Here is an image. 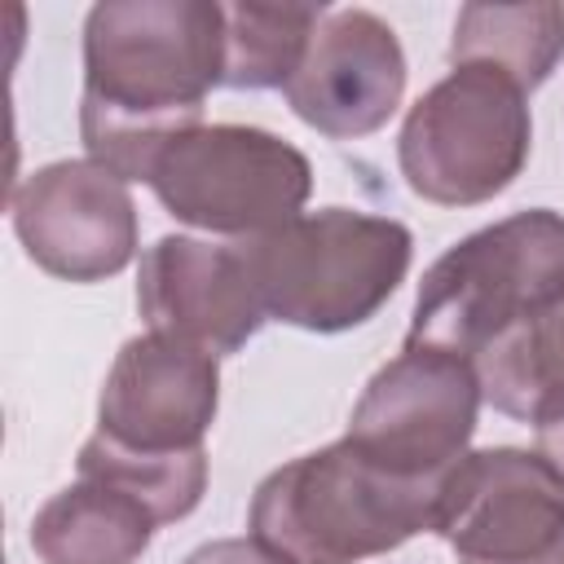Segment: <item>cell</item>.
Returning <instances> with one entry per match:
<instances>
[{
	"mask_svg": "<svg viewBox=\"0 0 564 564\" xmlns=\"http://www.w3.org/2000/svg\"><path fill=\"white\" fill-rule=\"evenodd\" d=\"M326 13L322 4H225L220 88H286Z\"/></svg>",
	"mask_w": 564,
	"mask_h": 564,
	"instance_id": "cell-16",
	"label": "cell"
},
{
	"mask_svg": "<svg viewBox=\"0 0 564 564\" xmlns=\"http://www.w3.org/2000/svg\"><path fill=\"white\" fill-rule=\"evenodd\" d=\"M533 150L529 93L494 66H454L405 115L397 163L436 207H476L516 185Z\"/></svg>",
	"mask_w": 564,
	"mask_h": 564,
	"instance_id": "cell-5",
	"label": "cell"
},
{
	"mask_svg": "<svg viewBox=\"0 0 564 564\" xmlns=\"http://www.w3.org/2000/svg\"><path fill=\"white\" fill-rule=\"evenodd\" d=\"M220 405V366L159 330L132 335L101 383L97 436L137 454L203 449V436Z\"/></svg>",
	"mask_w": 564,
	"mask_h": 564,
	"instance_id": "cell-10",
	"label": "cell"
},
{
	"mask_svg": "<svg viewBox=\"0 0 564 564\" xmlns=\"http://www.w3.org/2000/svg\"><path fill=\"white\" fill-rule=\"evenodd\" d=\"M22 251L62 282H106L137 256V203L128 181L93 159H57L13 189Z\"/></svg>",
	"mask_w": 564,
	"mask_h": 564,
	"instance_id": "cell-9",
	"label": "cell"
},
{
	"mask_svg": "<svg viewBox=\"0 0 564 564\" xmlns=\"http://www.w3.org/2000/svg\"><path fill=\"white\" fill-rule=\"evenodd\" d=\"M445 480H405L348 436L269 471L251 498V533L295 564H357L436 529Z\"/></svg>",
	"mask_w": 564,
	"mask_h": 564,
	"instance_id": "cell-2",
	"label": "cell"
},
{
	"mask_svg": "<svg viewBox=\"0 0 564 564\" xmlns=\"http://www.w3.org/2000/svg\"><path fill=\"white\" fill-rule=\"evenodd\" d=\"M75 467L84 480H106V485L132 494L137 502H145L159 524L185 520L203 502V489H207V449L137 454V449H119L93 432L79 445Z\"/></svg>",
	"mask_w": 564,
	"mask_h": 564,
	"instance_id": "cell-17",
	"label": "cell"
},
{
	"mask_svg": "<svg viewBox=\"0 0 564 564\" xmlns=\"http://www.w3.org/2000/svg\"><path fill=\"white\" fill-rule=\"evenodd\" d=\"M432 533L458 564H564V476L538 449H471L445 480Z\"/></svg>",
	"mask_w": 564,
	"mask_h": 564,
	"instance_id": "cell-8",
	"label": "cell"
},
{
	"mask_svg": "<svg viewBox=\"0 0 564 564\" xmlns=\"http://www.w3.org/2000/svg\"><path fill=\"white\" fill-rule=\"evenodd\" d=\"M480 401L476 361L405 344L361 388L344 436L392 476L449 480V471L471 454L467 445Z\"/></svg>",
	"mask_w": 564,
	"mask_h": 564,
	"instance_id": "cell-7",
	"label": "cell"
},
{
	"mask_svg": "<svg viewBox=\"0 0 564 564\" xmlns=\"http://www.w3.org/2000/svg\"><path fill=\"white\" fill-rule=\"evenodd\" d=\"M564 291V216L529 207L441 251L410 308L405 344L476 361L511 322Z\"/></svg>",
	"mask_w": 564,
	"mask_h": 564,
	"instance_id": "cell-4",
	"label": "cell"
},
{
	"mask_svg": "<svg viewBox=\"0 0 564 564\" xmlns=\"http://www.w3.org/2000/svg\"><path fill=\"white\" fill-rule=\"evenodd\" d=\"M295 119L330 141L379 132L405 97V48L370 9H330L282 88Z\"/></svg>",
	"mask_w": 564,
	"mask_h": 564,
	"instance_id": "cell-12",
	"label": "cell"
},
{
	"mask_svg": "<svg viewBox=\"0 0 564 564\" xmlns=\"http://www.w3.org/2000/svg\"><path fill=\"white\" fill-rule=\"evenodd\" d=\"M538 454H542V458L564 476V414L538 427Z\"/></svg>",
	"mask_w": 564,
	"mask_h": 564,
	"instance_id": "cell-19",
	"label": "cell"
},
{
	"mask_svg": "<svg viewBox=\"0 0 564 564\" xmlns=\"http://www.w3.org/2000/svg\"><path fill=\"white\" fill-rule=\"evenodd\" d=\"M137 308L145 330L212 357L238 352L269 322L242 247L189 234H167L141 251Z\"/></svg>",
	"mask_w": 564,
	"mask_h": 564,
	"instance_id": "cell-11",
	"label": "cell"
},
{
	"mask_svg": "<svg viewBox=\"0 0 564 564\" xmlns=\"http://www.w3.org/2000/svg\"><path fill=\"white\" fill-rule=\"evenodd\" d=\"M145 185L181 225L247 242L304 212L313 167L269 128L203 123L159 154Z\"/></svg>",
	"mask_w": 564,
	"mask_h": 564,
	"instance_id": "cell-6",
	"label": "cell"
},
{
	"mask_svg": "<svg viewBox=\"0 0 564 564\" xmlns=\"http://www.w3.org/2000/svg\"><path fill=\"white\" fill-rule=\"evenodd\" d=\"M185 564H295V560H286L282 551H273L269 542H260L251 533V538H216V542H203L198 551L185 555Z\"/></svg>",
	"mask_w": 564,
	"mask_h": 564,
	"instance_id": "cell-18",
	"label": "cell"
},
{
	"mask_svg": "<svg viewBox=\"0 0 564 564\" xmlns=\"http://www.w3.org/2000/svg\"><path fill=\"white\" fill-rule=\"evenodd\" d=\"M485 401L520 423H551L564 414V291L511 322L476 357Z\"/></svg>",
	"mask_w": 564,
	"mask_h": 564,
	"instance_id": "cell-14",
	"label": "cell"
},
{
	"mask_svg": "<svg viewBox=\"0 0 564 564\" xmlns=\"http://www.w3.org/2000/svg\"><path fill=\"white\" fill-rule=\"evenodd\" d=\"M238 247L264 313L317 335L366 326L397 295L414 260V238L401 220L357 207L300 212Z\"/></svg>",
	"mask_w": 564,
	"mask_h": 564,
	"instance_id": "cell-3",
	"label": "cell"
},
{
	"mask_svg": "<svg viewBox=\"0 0 564 564\" xmlns=\"http://www.w3.org/2000/svg\"><path fill=\"white\" fill-rule=\"evenodd\" d=\"M225 70V4L101 0L84 18L79 137L93 163L150 181L159 154L203 128Z\"/></svg>",
	"mask_w": 564,
	"mask_h": 564,
	"instance_id": "cell-1",
	"label": "cell"
},
{
	"mask_svg": "<svg viewBox=\"0 0 564 564\" xmlns=\"http://www.w3.org/2000/svg\"><path fill=\"white\" fill-rule=\"evenodd\" d=\"M159 520L132 494L106 480L57 489L31 520V551L44 564H137L154 542Z\"/></svg>",
	"mask_w": 564,
	"mask_h": 564,
	"instance_id": "cell-13",
	"label": "cell"
},
{
	"mask_svg": "<svg viewBox=\"0 0 564 564\" xmlns=\"http://www.w3.org/2000/svg\"><path fill=\"white\" fill-rule=\"evenodd\" d=\"M564 57V4H463L449 35V66H494L524 93L542 88Z\"/></svg>",
	"mask_w": 564,
	"mask_h": 564,
	"instance_id": "cell-15",
	"label": "cell"
}]
</instances>
